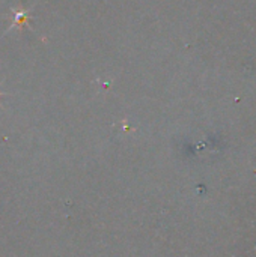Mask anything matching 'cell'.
Listing matches in <instances>:
<instances>
[{"label": "cell", "mask_w": 256, "mask_h": 257, "mask_svg": "<svg viewBox=\"0 0 256 257\" xmlns=\"http://www.w3.org/2000/svg\"><path fill=\"white\" fill-rule=\"evenodd\" d=\"M14 14H15V20H14V24L11 26V29L12 27H23V26H26V23L29 20V12L26 9L20 8Z\"/></svg>", "instance_id": "6da1fadb"}]
</instances>
